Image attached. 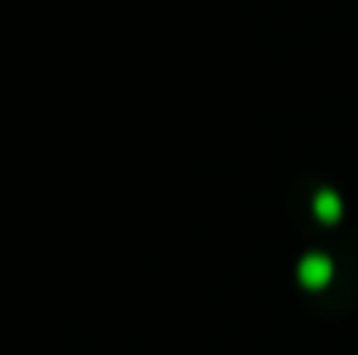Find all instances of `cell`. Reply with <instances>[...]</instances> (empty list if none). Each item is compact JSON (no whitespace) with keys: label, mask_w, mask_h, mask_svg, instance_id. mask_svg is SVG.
<instances>
[{"label":"cell","mask_w":358,"mask_h":355,"mask_svg":"<svg viewBox=\"0 0 358 355\" xmlns=\"http://www.w3.org/2000/svg\"><path fill=\"white\" fill-rule=\"evenodd\" d=\"M330 277H334V264H330V258L321 255V252H311V255H305L302 261H299V280H302V287L321 289L330 283Z\"/></svg>","instance_id":"cell-1"},{"label":"cell","mask_w":358,"mask_h":355,"mask_svg":"<svg viewBox=\"0 0 358 355\" xmlns=\"http://www.w3.org/2000/svg\"><path fill=\"white\" fill-rule=\"evenodd\" d=\"M343 214V201L336 192H330V189H321V192L315 195V217L324 220V224H336Z\"/></svg>","instance_id":"cell-2"}]
</instances>
